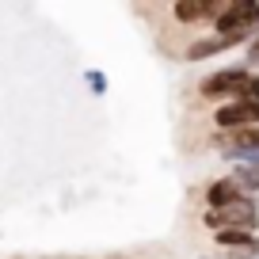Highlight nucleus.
<instances>
[{"mask_svg":"<svg viewBox=\"0 0 259 259\" xmlns=\"http://www.w3.org/2000/svg\"><path fill=\"white\" fill-rule=\"evenodd\" d=\"M202 225L210 233L221 229H244V233H259V198H236L225 210H202Z\"/></svg>","mask_w":259,"mask_h":259,"instance_id":"nucleus-1","label":"nucleus"},{"mask_svg":"<svg viewBox=\"0 0 259 259\" xmlns=\"http://www.w3.org/2000/svg\"><path fill=\"white\" fill-rule=\"evenodd\" d=\"M248 69H244L240 61L236 65H225V69H213L210 76H202V84H198V96L206 99V103H233L236 92H240V84L248 80Z\"/></svg>","mask_w":259,"mask_h":259,"instance_id":"nucleus-2","label":"nucleus"},{"mask_svg":"<svg viewBox=\"0 0 259 259\" xmlns=\"http://www.w3.org/2000/svg\"><path fill=\"white\" fill-rule=\"evenodd\" d=\"M225 4L229 0H176L168 12L179 27H198V23H213L225 12Z\"/></svg>","mask_w":259,"mask_h":259,"instance_id":"nucleus-3","label":"nucleus"},{"mask_svg":"<svg viewBox=\"0 0 259 259\" xmlns=\"http://www.w3.org/2000/svg\"><path fill=\"white\" fill-rule=\"evenodd\" d=\"M259 126V103H221L213 107V130L218 134H236V130Z\"/></svg>","mask_w":259,"mask_h":259,"instance_id":"nucleus-4","label":"nucleus"},{"mask_svg":"<svg viewBox=\"0 0 259 259\" xmlns=\"http://www.w3.org/2000/svg\"><path fill=\"white\" fill-rule=\"evenodd\" d=\"M240 46L236 38H225V34H202V38H194L191 46L183 50V61H206V57H218L225 50Z\"/></svg>","mask_w":259,"mask_h":259,"instance_id":"nucleus-5","label":"nucleus"},{"mask_svg":"<svg viewBox=\"0 0 259 259\" xmlns=\"http://www.w3.org/2000/svg\"><path fill=\"white\" fill-rule=\"evenodd\" d=\"M236 198H240V191H236V183H233L229 176L210 179V183H206V191H202V202H206V210H225V206H233Z\"/></svg>","mask_w":259,"mask_h":259,"instance_id":"nucleus-6","label":"nucleus"},{"mask_svg":"<svg viewBox=\"0 0 259 259\" xmlns=\"http://www.w3.org/2000/svg\"><path fill=\"white\" fill-rule=\"evenodd\" d=\"M229 179L236 183V191H240L244 198H255L259 194V164H233Z\"/></svg>","mask_w":259,"mask_h":259,"instance_id":"nucleus-7","label":"nucleus"},{"mask_svg":"<svg viewBox=\"0 0 259 259\" xmlns=\"http://www.w3.org/2000/svg\"><path fill=\"white\" fill-rule=\"evenodd\" d=\"M259 233H244V229H221V233H213V248L218 251H244L255 244Z\"/></svg>","mask_w":259,"mask_h":259,"instance_id":"nucleus-8","label":"nucleus"},{"mask_svg":"<svg viewBox=\"0 0 259 259\" xmlns=\"http://www.w3.org/2000/svg\"><path fill=\"white\" fill-rule=\"evenodd\" d=\"M84 84L92 88V96H107V76L99 69H84Z\"/></svg>","mask_w":259,"mask_h":259,"instance_id":"nucleus-9","label":"nucleus"},{"mask_svg":"<svg viewBox=\"0 0 259 259\" xmlns=\"http://www.w3.org/2000/svg\"><path fill=\"white\" fill-rule=\"evenodd\" d=\"M240 65L248 69V73H255V69H259V34L248 42V54H244V61H240Z\"/></svg>","mask_w":259,"mask_h":259,"instance_id":"nucleus-10","label":"nucleus"}]
</instances>
